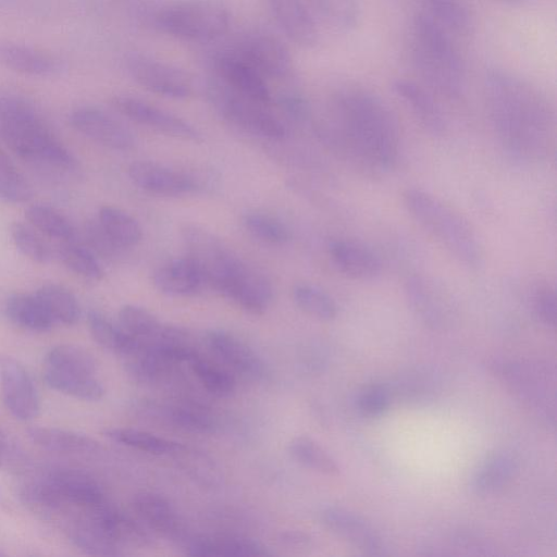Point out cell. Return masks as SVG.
Instances as JSON below:
<instances>
[{"label":"cell","instance_id":"3957f363","mask_svg":"<svg viewBox=\"0 0 557 557\" xmlns=\"http://www.w3.org/2000/svg\"><path fill=\"white\" fill-rule=\"evenodd\" d=\"M410 58L431 91L459 99L467 88V69L451 34L423 12L410 25Z\"/></svg>","mask_w":557,"mask_h":557},{"label":"cell","instance_id":"9a60e30c","mask_svg":"<svg viewBox=\"0 0 557 557\" xmlns=\"http://www.w3.org/2000/svg\"><path fill=\"white\" fill-rule=\"evenodd\" d=\"M211 73L231 88L263 106L273 103L269 82L248 62L226 47L212 55Z\"/></svg>","mask_w":557,"mask_h":557},{"label":"cell","instance_id":"94428289","mask_svg":"<svg viewBox=\"0 0 557 557\" xmlns=\"http://www.w3.org/2000/svg\"><path fill=\"white\" fill-rule=\"evenodd\" d=\"M0 506L4 507L5 506V498H4V495L0 488Z\"/></svg>","mask_w":557,"mask_h":557},{"label":"cell","instance_id":"7a4b0ae2","mask_svg":"<svg viewBox=\"0 0 557 557\" xmlns=\"http://www.w3.org/2000/svg\"><path fill=\"white\" fill-rule=\"evenodd\" d=\"M492 129L502 148L522 162L549 157L555 141V113L533 83L504 67H488L483 79Z\"/></svg>","mask_w":557,"mask_h":557},{"label":"cell","instance_id":"d590c367","mask_svg":"<svg viewBox=\"0 0 557 557\" xmlns=\"http://www.w3.org/2000/svg\"><path fill=\"white\" fill-rule=\"evenodd\" d=\"M8 319L18 327L32 332H47L54 322L35 294H15L5 302Z\"/></svg>","mask_w":557,"mask_h":557},{"label":"cell","instance_id":"44dd1931","mask_svg":"<svg viewBox=\"0 0 557 557\" xmlns=\"http://www.w3.org/2000/svg\"><path fill=\"white\" fill-rule=\"evenodd\" d=\"M269 11L282 33L302 48L317 46L319 23L304 0H265Z\"/></svg>","mask_w":557,"mask_h":557},{"label":"cell","instance_id":"836d02e7","mask_svg":"<svg viewBox=\"0 0 557 557\" xmlns=\"http://www.w3.org/2000/svg\"><path fill=\"white\" fill-rule=\"evenodd\" d=\"M87 324L94 341L110 352L129 357L139 348L138 339L97 310L88 312Z\"/></svg>","mask_w":557,"mask_h":557},{"label":"cell","instance_id":"9f6ffc18","mask_svg":"<svg viewBox=\"0 0 557 557\" xmlns=\"http://www.w3.org/2000/svg\"><path fill=\"white\" fill-rule=\"evenodd\" d=\"M435 388V380L428 372L414 371L397 381L396 394L407 399H421L429 398Z\"/></svg>","mask_w":557,"mask_h":557},{"label":"cell","instance_id":"83f0119b","mask_svg":"<svg viewBox=\"0 0 557 557\" xmlns=\"http://www.w3.org/2000/svg\"><path fill=\"white\" fill-rule=\"evenodd\" d=\"M152 280L160 293L172 297L191 296L205 283L199 269L187 256L160 265Z\"/></svg>","mask_w":557,"mask_h":557},{"label":"cell","instance_id":"4dcf8cb0","mask_svg":"<svg viewBox=\"0 0 557 557\" xmlns=\"http://www.w3.org/2000/svg\"><path fill=\"white\" fill-rule=\"evenodd\" d=\"M27 435L37 446L62 454H89L100 447L95 438L84 433L53 426H33Z\"/></svg>","mask_w":557,"mask_h":557},{"label":"cell","instance_id":"d6a6232c","mask_svg":"<svg viewBox=\"0 0 557 557\" xmlns=\"http://www.w3.org/2000/svg\"><path fill=\"white\" fill-rule=\"evenodd\" d=\"M317 20L339 33L357 28L361 10L357 0H304Z\"/></svg>","mask_w":557,"mask_h":557},{"label":"cell","instance_id":"9c48e42d","mask_svg":"<svg viewBox=\"0 0 557 557\" xmlns=\"http://www.w3.org/2000/svg\"><path fill=\"white\" fill-rule=\"evenodd\" d=\"M181 236L187 257L197 265L205 283L223 295L246 263L222 239L201 226L186 224L181 228Z\"/></svg>","mask_w":557,"mask_h":557},{"label":"cell","instance_id":"277c9868","mask_svg":"<svg viewBox=\"0 0 557 557\" xmlns=\"http://www.w3.org/2000/svg\"><path fill=\"white\" fill-rule=\"evenodd\" d=\"M0 137L22 159L64 172L77 160L26 100L0 92Z\"/></svg>","mask_w":557,"mask_h":557},{"label":"cell","instance_id":"d6986e66","mask_svg":"<svg viewBox=\"0 0 557 557\" xmlns=\"http://www.w3.org/2000/svg\"><path fill=\"white\" fill-rule=\"evenodd\" d=\"M40 475L69 506L87 510L106 502L99 483L83 471L70 468H50L42 471Z\"/></svg>","mask_w":557,"mask_h":557},{"label":"cell","instance_id":"cb8c5ba5","mask_svg":"<svg viewBox=\"0 0 557 557\" xmlns=\"http://www.w3.org/2000/svg\"><path fill=\"white\" fill-rule=\"evenodd\" d=\"M327 249L334 267L351 280L371 281L382 272L379 256L360 242L335 239L330 242Z\"/></svg>","mask_w":557,"mask_h":557},{"label":"cell","instance_id":"f6af8a7d","mask_svg":"<svg viewBox=\"0 0 557 557\" xmlns=\"http://www.w3.org/2000/svg\"><path fill=\"white\" fill-rule=\"evenodd\" d=\"M58 256L72 272L91 281H99L104 272L98 257L86 246L76 240L64 242L58 246Z\"/></svg>","mask_w":557,"mask_h":557},{"label":"cell","instance_id":"6da1fadb","mask_svg":"<svg viewBox=\"0 0 557 557\" xmlns=\"http://www.w3.org/2000/svg\"><path fill=\"white\" fill-rule=\"evenodd\" d=\"M319 129L339 157L368 175H384L398 163L401 136L397 117L384 99L369 89H338L331 99L329 120Z\"/></svg>","mask_w":557,"mask_h":557},{"label":"cell","instance_id":"60d3db41","mask_svg":"<svg viewBox=\"0 0 557 557\" xmlns=\"http://www.w3.org/2000/svg\"><path fill=\"white\" fill-rule=\"evenodd\" d=\"M289 456L305 468L325 475H337L339 467L335 459L314 440L309 436H296L288 446Z\"/></svg>","mask_w":557,"mask_h":557},{"label":"cell","instance_id":"8992f818","mask_svg":"<svg viewBox=\"0 0 557 557\" xmlns=\"http://www.w3.org/2000/svg\"><path fill=\"white\" fill-rule=\"evenodd\" d=\"M231 24L232 12L224 0H176L159 8L152 16L159 33L198 44L216 41Z\"/></svg>","mask_w":557,"mask_h":557},{"label":"cell","instance_id":"1f68e13d","mask_svg":"<svg viewBox=\"0 0 557 557\" xmlns=\"http://www.w3.org/2000/svg\"><path fill=\"white\" fill-rule=\"evenodd\" d=\"M42 379L51 389L76 399L97 401L104 395L103 385L92 374L45 367Z\"/></svg>","mask_w":557,"mask_h":557},{"label":"cell","instance_id":"816d5d0a","mask_svg":"<svg viewBox=\"0 0 557 557\" xmlns=\"http://www.w3.org/2000/svg\"><path fill=\"white\" fill-rule=\"evenodd\" d=\"M273 101L278 109L296 123H305L311 116V109L304 94L294 86H287L281 90Z\"/></svg>","mask_w":557,"mask_h":557},{"label":"cell","instance_id":"680465c9","mask_svg":"<svg viewBox=\"0 0 557 557\" xmlns=\"http://www.w3.org/2000/svg\"><path fill=\"white\" fill-rule=\"evenodd\" d=\"M278 543L288 549L302 550L311 546L312 539L304 531L285 530L280 533Z\"/></svg>","mask_w":557,"mask_h":557},{"label":"cell","instance_id":"ee69618b","mask_svg":"<svg viewBox=\"0 0 557 557\" xmlns=\"http://www.w3.org/2000/svg\"><path fill=\"white\" fill-rule=\"evenodd\" d=\"M45 366L92 375L97 369L94 356L86 349L72 344H61L50 348L45 357Z\"/></svg>","mask_w":557,"mask_h":557},{"label":"cell","instance_id":"7c38bea8","mask_svg":"<svg viewBox=\"0 0 557 557\" xmlns=\"http://www.w3.org/2000/svg\"><path fill=\"white\" fill-rule=\"evenodd\" d=\"M408 307L424 325L437 330L448 325L455 313L453 298L444 286L424 275H411L404 285Z\"/></svg>","mask_w":557,"mask_h":557},{"label":"cell","instance_id":"bcb514c9","mask_svg":"<svg viewBox=\"0 0 557 557\" xmlns=\"http://www.w3.org/2000/svg\"><path fill=\"white\" fill-rule=\"evenodd\" d=\"M190 368L202 386L216 397H228L236 388L235 377L224 368L200 354L189 361Z\"/></svg>","mask_w":557,"mask_h":557},{"label":"cell","instance_id":"f35d334b","mask_svg":"<svg viewBox=\"0 0 557 557\" xmlns=\"http://www.w3.org/2000/svg\"><path fill=\"white\" fill-rule=\"evenodd\" d=\"M54 323L75 324L81 317V307L76 297L65 287L46 284L35 292Z\"/></svg>","mask_w":557,"mask_h":557},{"label":"cell","instance_id":"681fc988","mask_svg":"<svg viewBox=\"0 0 557 557\" xmlns=\"http://www.w3.org/2000/svg\"><path fill=\"white\" fill-rule=\"evenodd\" d=\"M243 224L249 234L267 244L283 245L290 239L288 227L265 213L249 212L244 215Z\"/></svg>","mask_w":557,"mask_h":557},{"label":"cell","instance_id":"52a82bcc","mask_svg":"<svg viewBox=\"0 0 557 557\" xmlns=\"http://www.w3.org/2000/svg\"><path fill=\"white\" fill-rule=\"evenodd\" d=\"M491 372L547 426H555V371L542 362L495 358Z\"/></svg>","mask_w":557,"mask_h":557},{"label":"cell","instance_id":"7bdbcfd3","mask_svg":"<svg viewBox=\"0 0 557 557\" xmlns=\"http://www.w3.org/2000/svg\"><path fill=\"white\" fill-rule=\"evenodd\" d=\"M293 299L297 307L321 321H332L336 318L338 308L334 298L320 287L301 283L293 288Z\"/></svg>","mask_w":557,"mask_h":557},{"label":"cell","instance_id":"d4e9b609","mask_svg":"<svg viewBox=\"0 0 557 557\" xmlns=\"http://www.w3.org/2000/svg\"><path fill=\"white\" fill-rule=\"evenodd\" d=\"M133 509L148 529L171 540H182L183 525L173 505L164 496L141 492L133 498Z\"/></svg>","mask_w":557,"mask_h":557},{"label":"cell","instance_id":"f546056e","mask_svg":"<svg viewBox=\"0 0 557 557\" xmlns=\"http://www.w3.org/2000/svg\"><path fill=\"white\" fill-rule=\"evenodd\" d=\"M145 409L152 417L165 421L181 430L207 434L215 431L218 423L214 416L206 408L195 404H175L161 406L148 404Z\"/></svg>","mask_w":557,"mask_h":557},{"label":"cell","instance_id":"f5cc1de1","mask_svg":"<svg viewBox=\"0 0 557 557\" xmlns=\"http://www.w3.org/2000/svg\"><path fill=\"white\" fill-rule=\"evenodd\" d=\"M530 304L532 312L539 322L548 327L556 325V293L550 285H536L531 293Z\"/></svg>","mask_w":557,"mask_h":557},{"label":"cell","instance_id":"f1b7e54d","mask_svg":"<svg viewBox=\"0 0 557 557\" xmlns=\"http://www.w3.org/2000/svg\"><path fill=\"white\" fill-rule=\"evenodd\" d=\"M518 463L507 451L488 455L471 478V490L480 496H491L500 492L515 478Z\"/></svg>","mask_w":557,"mask_h":557},{"label":"cell","instance_id":"b9f144b4","mask_svg":"<svg viewBox=\"0 0 557 557\" xmlns=\"http://www.w3.org/2000/svg\"><path fill=\"white\" fill-rule=\"evenodd\" d=\"M29 224L41 233L61 243L73 242L76 232L72 223L55 209L45 205H33L25 210Z\"/></svg>","mask_w":557,"mask_h":557},{"label":"cell","instance_id":"603a6c76","mask_svg":"<svg viewBox=\"0 0 557 557\" xmlns=\"http://www.w3.org/2000/svg\"><path fill=\"white\" fill-rule=\"evenodd\" d=\"M0 65L33 77H54L66 71L65 62L58 55L11 41H0Z\"/></svg>","mask_w":557,"mask_h":557},{"label":"cell","instance_id":"8fae6325","mask_svg":"<svg viewBox=\"0 0 557 557\" xmlns=\"http://www.w3.org/2000/svg\"><path fill=\"white\" fill-rule=\"evenodd\" d=\"M125 67L132 79L146 90L170 99H186L191 95L189 76L181 69L154 57L133 52Z\"/></svg>","mask_w":557,"mask_h":557},{"label":"cell","instance_id":"ab89813d","mask_svg":"<svg viewBox=\"0 0 557 557\" xmlns=\"http://www.w3.org/2000/svg\"><path fill=\"white\" fill-rule=\"evenodd\" d=\"M98 223L102 230L121 247L137 245L143 236L139 223L124 210L103 206L98 212Z\"/></svg>","mask_w":557,"mask_h":557},{"label":"cell","instance_id":"e0dca14e","mask_svg":"<svg viewBox=\"0 0 557 557\" xmlns=\"http://www.w3.org/2000/svg\"><path fill=\"white\" fill-rule=\"evenodd\" d=\"M127 172L134 185L154 195L180 196L202 188L198 176L152 161H135Z\"/></svg>","mask_w":557,"mask_h":557},{"label":"cell","instance_id":"7dc6e473","mask_svg":"<svg viewBox=\"0 0 557 557\" xmlns=\"http://www.w3.org/2000/svg\"><path fill=\"white\" fill-rule=\"evenodd\" d=\"M163 323L149 310L136 305H124L119 311V325L139 342L151 339Z\"/></svg>","mask_w":557,"mask_h":557},{"label":"cell","instance_id":"2e32d148","mask_svg":"<svg viewBox=\"0 0 557 557\" xmlns=\"http://www.w3.org/2000/svg\"><path fill=\"white\" fill-rule=\"evenodd\" d=\"M72 127L87 138L108 148L127 151L136 140L133 132L109 112L92 106H81L69 114Z\"/></svg>","mask_w":557,"mask_h":557},{"label":"cell","instance_id":"6f0895ef","mask_svg":"<svg viewBox=\"0 0 557 557\" xmlns=\"http://www.w3.org/2000/svg\"><path fill=\"white\" fill-rule=\"evenodd\" d=\"M87 247L96 255L107 259L122 256L125 248L116 244L97 222H90L85 227Z\"/></svg>","mask_w":557,"mask_h":557},{"label":"cell","instance_id":"30bf717a","mask_svg":"<svg viewBox=\"0 0 557 557\" xmlns=\"http://www.w3.org/2000/svg\"><path fill=\"white\" fill-rule=\"evenodd\" d=\"M255 67L268 82H290L294 78L293 58L277 37L262 30L249 32L228 46Z\"/></svg>","mask_w":557,"mask_h":557},{"label":"cell","instance_id":"5bb4252c","mask_svg":"<svg viewBox=\"0 0 557 557\" xmlns=\"http://www.w3.org/2000/svg\"><path fill=\"white\" fill-rule=\"evenodd\" d=\"M111 106L128 120L159 133L188 141L201 140L200 132L193 124L146 100L129 95H116L112 97Z\"/></svg>","mask_w":557,"mask_h":557},{"label":"cell","instance_id":"c3c4849f","mask_svg":"<svg viewBox=\"0 0 557 557\" xmlns=\"http://www.w3.org/2000/svg\"><path fill=\"white\" fill-rule=\"evenodd\" d=\"M0 198L22 203L32 198V188L24 175L0 147Z\"/></svg>","mask_w":557,"mask_h":557},{"label":"cell","instance_id":"f907efd6","mask_svg":"<svg viewBox=\"0 0 557 557\" xmlns=\"http://www.w3.org/2000/svg\"><path fill=\"white\" fill-rule=\"evenodd\" d=\"M11 237L17 250L37 263H48L51 258L49 245L32 227L15 222L11 226Z\"/></svg>","mask_w":557,"mask_h":557},{"label":"cell","instance_id":"8d00e7d4","mask_svg":"<svg viewBox=\"0 0 557 557\" xmlns=\"http://www.w3.org/2000/svg\"><path fill=\"white\" fill-rule=\"evenodd\" d=\"M423 13L456 35H468L473 28V16L465 0H419Z\"/></svg>","mask_w":557,"mask_h":557},{"label":"cell","instance_id":"db71d44e","mask_svg":"<svg viewBox=\"0 0 557 557\" xmlns=\"http://www.w3.org/2000/svg\"><path fill=\"white\" fill-rule=\"evenodd\" d=\"M29 469L30 462L25 451L0 428V470L20 475Z\"/></svg>","mask_w":557,"mask_h":557},{"label":"cell","instance_id":"ffe728a7","mask_svg":"<svg viewBox=\"0 0 557 557\" xmlns=\"http://www.w3.org/2000/svg\"><path fill=\"white\" fill-rule=\"evenodd\" d=\"M392 88L425 132L433 136H441L446 132L444 112L429 88L404 77L394 79Z\"/></svg>","mask_w":557,"mask_h":557},{"label":"cell","instance_id":"6125c7cd","mask_svg":"<svg viewBox=\"0 0 557 557\" xmlns=\"http://www.w3.org/2000/svg\"><path fill=\"white\" fill-rule=\"evenodd\" d=\"M4 555L1 550H0V556Z\"/></svg>","mask_w":557,"mask_h":557},{"label":"cell","instance_id":"11a10c76","mask_svg":"<svg viewBox=\"0 0 557 557\" xmlns=\"http://www.w3.org/2000/svg\"><path fill=\"white\" fill-rule=\"evenodd\" d=\"M392 404L391 388L373 384L362 389L358 397V407L360 411L370 418H376L384 414Z\"/></svg>","mask_w":557,"mask_h":557},{"label":"cell","instance_id":"e575fe53","mask_svg":"<svg viewBox=\"0 0 557 557\" xmlns=\"http://www.w3.org/2000/svg\"><path fill=\"white\" fill-rule=\"evenodd\" d=\"M69 540L81 550L92 556H121L123 547L86 516L67 524Z\"/></svg>","mask_w":557,"mask_h":557},{"label":"cell","instance_id":"91938a15","mask_svg":"<svg viewBox=\"0 0 557 557\" xmlns=\"http://www.w3.org/2000/svg\"><path fill=\"white\" fill-rule=\"evenodd\" d=\"M507 4L517 5L523 3L525 0H498Z\"/></svg>","mask_w":557,"mask_h":557},{"label":"cell","instance_id":"4fadbf2b","mask_svg":"<svg viewBox=\"0 0 557 557\" xmlns=\"http://www.w3.org/2000/svg\"><path fill=\"white\" fill-rule=\"evenodd\" d=\"M0 393L4 407L17 420L29 421L40 411V398L25 367L10 355H0Z\"/></svg>","mask_w":557,"mask_h":557},{"label":"cell","instance_id":"484cf974","mask_svg":"<svg viewBox=\"0 0 557 557\" xmlns=\"http://www.w3.org/2000/svg\"><path fill=\"white\" fill-rule=\"evenodd\" d=\"M185 552L200 557H264L272 553L262 543L239 535L198 536L185 541Z\"/></svg>","mask_w":557,"mask_h":557},{"label":"cell","instance_id":"4316f807","mask_svg":"<svg viewBox=\"0 0 557 557\" xmlns=\"http://www.w3.org/2000/svg\"><path fill=\"white\" fill-rule=\"evenodd\" d=\"M223 296L248 313L262 314L272 301L273 289L267 277L246 264Z\"/></svg>","mask_w":557,"mask_h":557},{"label":"cell","instance_id":"ba28073f","mask_svg":"<svg viewBox=\"0 0 557 557\" xmlns=\"http://www.w3.org/2000/svg\"><path fill=\"white\" fill-rule=\"evenodd\" d=\"M205 95L216 114L230 124L268 139L281 140L286 136L284 124L267 106L237 92L212 74L206 79Z\"/></svg>","mask_w":557,"mask_h":557},{"label":"cell","instance_id":"ac0fdd59","mask_svg":"<svg viewBox=\"0 0 557 557\" xmlns=\"http://www.w3.org/2000/svg\"><path fill=\"white\" fill-rule=\"evenodd\" d=\"M320 521L330 532L349 542L371 556L385 554L379 532L363 517L342 507H326L320 512Z\"/></svg>","mask_w":557,"mask_h":557},{"label":"cell","instance_id":"5b68a950","mask_svg":"<svg viewBox=\"0 0 557 557\" xmlns=\"http://www.w3.org/2000/svg\"><path fill=\"white\" fill-rule=\"evenodd\" d=\"M403 202L410 216L444 247L459 263L478 269L483 262V248L469 221L435 195L408 188Z\"/></svg>","mask_w":557,"mask_h":557},{"label":"cell","instance_id":"7402d4cb","mask_svg":"<svg viewBox=\"0 0 557 557\" xmlns=\"http://www.w3.org/2000/svg\"><path fill=\"white\" fill-rule=\"evenodd\" d=\"M203 341L208 349L235 372L251 379L264 376L262 359L234 334L213 329L206 332Z\"/></svg>","mask_w":557,"mask_h":557},{"label":"cell","instance_id":"74e56055","mask_svg":"<svg viewBox=\"0 0 557 557\" xmlns=\"http://www.w3.org/2000/svg\"><path fill=\"white\" fill-rule=\"evenodd\" d=\"M104 435L117 444L153 455H175L184 446L175 441L132 428L108 429Z\"/></svg>","mask_w":557,"mask_h":557}]
</instances>
